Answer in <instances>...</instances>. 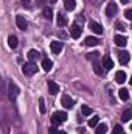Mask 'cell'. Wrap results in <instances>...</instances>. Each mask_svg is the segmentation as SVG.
<instances>
[{
    "instance_id": "d6986e66",
    "label": "cell",
    "mask_w": 132,
    "mask_h": 134,
    "mask_svg": "<svg viewBox=\"0 0 132 134\" xmlns=\"http://www.w3.org/2000/svg\"><path fill=\"white\" fill-rule=\"evenodd\" d=\"M64 5H65L67 11H73L75 6H76V2H75V0H64Z\"/></svg>"
},
{
    "instance_id": "836d02e7",
    "label": "cell",
    "mask_w": 132,
    "mask_h": 134,
    "mask_svg": "<svg viewBox=\"0 0 132 134\" xmlns=\"http://www.w3.org/2000/svg\"><path fill=\"white\" fill-rule=\"evenodd\" d=\"M48 134H59V133H58V130H56V126H51V128L48 130Z\"/></svg>"
},
{
    "instance_id": "8fae6325",
    "label": "cell",
    "mask_w": 132,
    "mask_h": 134,
    "mask_svg": "<svg viewBox=\"0 0 132 134\" xmlns=\"http://www.w3.org/2000/svg\"><path fill=\"white\" fill-rule=\"evenodd\" d=\"M16 24H17V27L20 30H27V27H28V24H27V20H25L23 16H17L16 17Z\"/></svg>"
},
{
    "instance_id": "7a4b0ae2",
    "label": "cell",
    "mask_w": 132,
    "mask_h": 134,
    "mask_svg": "<svg viewBox=\"0 0 132 134\" xmlns=\"http://www.w3.org/2000/svg\"><path fill=\"white\" fill-rule=\"evenodd\" d=\"M17 95H19V87L13 83V81H9L8 83V97H9V100H16L17 98Z\"/></svg>"
},
{
    "instance_id": "3957f363",
    "label": "cell",
    "mask_w": 132,
    "mask_h": 134,
    "mask_svg": "<svg viewBox=\"0 0 132 134\" xmlns=\"http://www.w3.org/2000/svg\"><path fill=\"white\" fill-rule=\"evenodd\" d=\"M22 72H23L25 75H34V73L37 72V66H36L34 63H28V64H23V67H22Z\"/></svg>"
},
{
    "instance_id": "f546056e",
    "label": "cell",
    "mask_w": 132,
    "mask_h": 134,
    "mask_svg": "<svg viewBox=\"0 0 132 134\" xmlns=\"http://www.w3.org/2000/svg\"><path fill=\"white\" fill-rule=\"evenodd\" d=\"M115 28H117L118 31H124V30H126V25H124L123 22H117V24H115Z\"/></svg>"
},
{
    "instance_id": "2e32d148",
    "label": "cell",
    "mask_w": 132,
    "mask_h": 134,
    "mask_svg": "<svg viewBox=\"0 0 132 134\" xmlns=\"http://www.w3.org/2000/svg\"><path fill=\"white\" fill-rule=\"evenodd\" d=\"M56 17H58V19H56L58 25H59V27H65V25H67V17H65V16H64L62 13H59Z\"/></svg>"
},
{
    "instance_id": "603a6c76",
    "label": "cell",
    "mask_w": 132,
    "mask_h": 134,
    "mask_svg": "<svg viewBox=\"0 0 132 134\" xmlns=\"http://www.w3.org/2000/svg\"><path fill=\"white\" fill-rule=\"evenodd\" d=\"M8 45L11 48H17V37L16 36H9L8 37Z\"/></svg>"
},
{
    "instance_id": "f35d334b",
    "label": "cell",
    "mask_w": 132,
    "mask_h": 134,
    "mask_svg": "<svg viewBox=\"0 0 132 134\" xmlns=\"http://www.w3.org/2000/svg\"><path fill=\"white\" fill-rule=\"evenodd\" d=\"M131 130H132V125H131Z\"/></svg>"
},
{
    "instance_id": "e0dca14e",
    "label": "cell",
    "mask_w": 132,
    "mask_h": 134,
    "mask_svg": "<svg viewBox=\"0 0 132 134\" xmlns=\"http://www.w3.org/2000/svg\"><path fill=\"white\" fill-rule=\"evenodd\" d=\"M118 97H120L123 101L129 100V91H128V89H124V87H123V89H120V91H118Z\"/></svg>"
},
{
    "instance_id": "277c9868",
    "label": "cell",
    "mask_w": 132,
    "mask_h": 134,
    "mask_svg": "<svg viewBox=\"0 0 132 134\" xmlns=\"http://www.w3.org/2000/svg\"><path fill=\"white\" fill-rule=\"evenodd\" d=\"M117 11H118V6L112 2V3H109L107 8H106V16H107V17H112V16L117 14Z\"/></svg>"
},
{
    "instance_id": "9c48e42d",
    "label": "cell",
    "mask_w": 132,
    "mask_h": 134,
    "mask_svg": "<svg viewBox=\"0 0 132 134\" xmlns=\"http://www.w3.org/2000/svg\"><path fill=\"white\" fill-rule=\"evenodd\" d=\"M113 41H115V44H117L118 47H126V44H128L126 36H121V34H117V36L113 37Z\"/></svg>"
},
{
    "instance_id": "1f68e13d",
    "label": "cell",
    "mask_w": 132,
    "mask_h": 134,
    "mask_svg": "<svg viewBox=\"0 0 132 134\" xmlns=\"http://www.w3.org/2000/svg\"><path fill=\"white\" fill-rule=\"evenodd\" d=\"M22 6L27 8V9H30V8H31V2H30V0H22Z\"/></svg>"
},
{
    "instance_id": "30bf717a",
    "label": "cell",
    "mask_w": 132,
    "mask_h": 134,
    "mask_svg": "<svg viewBox=\"0 0 132 134\" xmlns=\"http://www.w3.org/2000/svg\"><path fill=\"white\" fill-rule=\"evenodd\" d=\"M50 48H51V52H53L55 55H58V53L62 50V42H59V41H53V42L50 44Z\"/></svg>"
},
{
    "instance_id": "7c38bea8",
    "label": "cell",
    "mask_w": 132,
    "mask_h": 134,
    "mask_svg": "<svg viewBox=\"0 0 132 134\" xmlns=\"http://www.w3.org/2000/svg\"><path fill=\"white\" fill-rule=\"evenodd\" d=\"M84 44H86L87 47H95V45H98L99 44V39L98 37H93V36H89V37H86Z\"/></svg>"
},
{
    "instance_id": "cb8c5ba5",
    "label": "cell",
    "mask_w": 132,
    "mask_h": 134,
    "mask_svg": "<svg viewBox=\"0 0 132 134\" xmlns=\"http://www.w3.org/2000/svg\"><path fill=\"white\" fill-rule=\"evenodd\" d=\"M39 55H40V53H39L37 50H30V52H28V59L33 63L34 59H37V58H39Z\"/></svg>"
},
{
    "instance_id": "44dd1931",
    "label": "cell",
    "mask_w": 132,
    "mask_h": 134,
    "mask_svg": "<svg viewBox=\"0 0 132 134\" xmlns=\"http://www.w3.org/2000/svg\"><path fill=\"white\" fill-rule=\"evenodd\" d=\"M95 133L97 134H106L107 133V125H106V123H99L98 126H97V130H95Z\"/></svg>"
},
{
    "instance_id": "f1b7e54d",
    "label": "cell",
    "mask_w": 132,
    "mask_h": 134,
    "mask_svg": "<svg viewBox=\"0 0 132 134\" xmlns=\"http://www.w3.org/2000/svg\"><path fill=\"white\" fill-rule=\"evenodd\" d=\"M39 111H40V114H45V101L42 97L39 98Z\"/></svg>"
},
{
    "instance_id": "8d00e7d4",
    "label": "cell",
    "mask_w": 132,
    "mask_h": 134,
    "mask_svg": "<svg viewBox=\"0 0 132 134\" xmlns=\"http://www.w3.org/2000/svg\"><path fill=\"white\" fill-rule=\"evenodd\" d=\"M131 84H132V76H131Z\"/></svg>"
},
{
    "instance_id": "5b68a950",
    "label": "cell",
    "mask_w": 132,
    "mask_h": 134,
    "mask_svg": "<svg viewBox=\"0 0 132 134\" xmlns=\"http://www.w3.org/2000/svg\"><path fill=\"white\" fill-rule=\"evenodd\" d=\"M82 33V30H81V25H78V24H73L71 25V30H70V36L71 37H75V39H78L79 36Z\"/></svg>"
},
{
    "instance_id": "8992f818",
    "label": "cell",
    "mask_w": 132,
    "mask_h": 134,
    "mask_svg": "<svg viewBox=\"0 0 132 134\" xmlns=\"http://www.w3.org/2000/svg\"><path fill=\"white\" fill-rule=\"evenodd\" d=\"M126 80H128V75H126L124 70H118V72L115 73V81H117L118 84H123Z\"/></svg>"
},
{
    "instance_id": "e575fe53",
    "label": "cell",
    "mask_w": 132,
    "mask_h": 134,
    "mask_svg": "<svg viewBox=\"0 0 132 134\" xmlns=\"http://www.w3.org/2000/svg\"><path fill=\"white\" fill-rule=\"evenodd\" d=\"M128 2H129V0H121V3H128Z\"/></svg>"
},
{
    "instance_id": "74e56055",
    "label": "cell",
    "mask_w": 132,
    "mask_h": 134,
    "mask_svg": "<svg viewBox=\"0 0 132 134\" xmlns=\"http://www.w3.org/2000/svg\"><path fill=\"white\" fill-rule=\"evenodd\" d=\"M59 134H67V133H59Z\"/></svg>"
},
{
    "instance_id": "d4e9b609",
    "label": "cell",
    "mask_w": 132,
    "mask_h": 134,
    "mask_svg": "<svg viewBox=\"0 0 132 134\" xmlns=\"http://www.w3.org/2000/svg\"><path fill=\"white\" fill-rule=\"evenodd\" d=\"M103 66H99V63H98V59L97 61H93V72L97 73V75H103V69H101Z\"/></svg>"
},
{
    "instance_id": "5bb4252c",
    "label": "cell",
    "mask_w": 132,
    "mask_h": 134,
    "mask_svg": "<svg viewBox=\"0 0 132 134\" xmlns=\"http://www.w3.org/2000/svg\"><path fill=\"white\" fill-rule=\"evenodd\" d=\"M118 59H120L121 64H128L129 59H131V56H129L128 52H120V53H118Z\"/></svg>"
},
{
    "instance_id": "d590c367",
    "label": "cell",
    "mask_w": 132,
    "mask_h": 134,
    "mask_svg": "<svg viewBox=\"0 0 132 134\" xmlns=\"http://www.w3.org/2000/svg\"><path fill=\"white\" fill-rule=\"evenodd\" d=\"M50 2H51V3H55V2H58V0H50Z\"/></svg>"
},
{
    "instance_id": "7402d4cb",
    "label": "cell",
    "mask_w": 132,
    "mask_h": 134,
    "mask_svg": "<svg viewBox=\"0 0 132 134\" xmlns=\"http://www.w3.org/2000/svg\"><path fill=\"white\" fill-rule=\"evenodd\" d=\"M51 67H53V63H51L50 59H44V61H42V69H44L45 72H50Z\"/></svg>"
},
{
    "instance_id": "ac0fdd59",
    "label": "cell",
    "mask_w": 132,
    "mask_h": 134,
    "mask_svg": "<svg viewBox=\"0 0 132 134\" xmlns=\"http://www.w3.org/2000/svg\"><path fill=\"white\" fill-rule=\"evenodd\" d=\"M44 17H45L47 20H51V19H53V11H51L50 6H45V8H44Z\"/></svg>"
},
{
    "instance_id": "ffe728a7",
    "label": "cell",
    "mask_w": 132,
    "mask_h": 134,
    "mask_svg": "<svg viewBox=\"0 0 132 134\" xmlns=\"http://www.w3.org/2000/svg\"><path fill=\"white\" fill-rule=\"evenodd\" d=\"M131 119H132V111L131 109H126L123 112V115H121V122H129Z\"/></svg>"
},
{
    "instance_id": "52a82bcc",
    "label": "cell",
    "mask_w": 132,
    "mask_h": 134,
    "mask_svg": "<svg viewBox=\"0 0 132 134\" xmlns=\"http://www.w3.org/2000/svg\"><path fill=\"white\" fill-rule=\"evenodd\" d=\"M90 30H92L95 34H99V36H101L103 31H104V30H103V27H101V24L95 22V20H92V22H90Z\"/></svg>"
},
{
    "instance_id": "4fadbf2b",
    "label": "cell",
    "mask_w": 132,
    "mask_h": 134,
    "mask_svg": "<svg viewBox=\"0 0 132 134\" xmlns=\"http://www.w3.org/2000/svg\"><path fill=\"white\" fill-rule=\"evenodd\" d=\"M103 67H104L106 70H110V69L113 67V61H112V58H110V56H107V55H106V56L103 58Z\"/></svg>"
},
{
    "instance_id": "d6a6232c",
    "label": "cell",
    "mask_w": 132,
    "mask_h": 134,
    "mask_svg": "<svg viewBox=\"0 0 132 134\" xmlns=\"http://www.w3.org/2000/svg\"><path fill=\"white\" fill-rule=\"evenodd\" d=\"M124 17L129 19V20H132V9H126V11H124Z\"/></svg>"
},
{
    "instance_id": "4316f807",
    "label": "cell",
    "mask_w": 132,
    "mask_h": 134,
    "mask_svg": "<svg viewBox=\"0 0 132 134\" xmlns=\"http://www.w3.org/2000/svg\"><path fill=\"white\" fill-rule=\"evenodd\" d=\"M98 122H99V117H92V119L89 120V126H90V128H97V126H98Z\"/></svg>"
},
{
    "instance_id": "ab89813d",
    "label": "cell",
    "mask_w": 132,
    "mask_h": 134,
    "mask_svg": "<svg viewBox=\"0 0 132 134\" xmlns=\"http://www.w3.org/2000/svg\"><path fill=\"white\" fill-rule=\"evenodd\" d=\"M123 134H124V133H123Z\"/></svg>"
},
{
    "instance_id": "6da1fadb",
    "label": "cell",
    "mask_w": 132,
    "mask_h": 134,
    "mask_svg": "<svg viewBox=\"0 0 132 134\" xmlns=\"http://www.w3.org/2000/svg\"><path fill=\"white\" fill-rule=\"evenodd\" d=\"M67 112H62V111H58V112H55L53 115H51V125L53 126H56V125H61L62 122H65L67 120Z\"/></svg>"
},
{
    "instance_id": "484cf974",
    "label": "cell",
    "mask_w": 132,
    "mask_h": 134,
    "mask_svg": "<svg viewBox=\"0 0 132 134\" xmlns=\"http://www.w3.org/2000/svg\"><path fill=\"white\" fill-rule=\"evenodd\" d=\"M81 112H82L84 115H90V114H92V108L87 106V104H82V106H81Z\"/></svg>"
},
{
    "instance_id": "4dcf8cb0",
    "label": "cell",
    "mask_w": 132,
    "mask_h": 134,
    "mask_svg": "<svg viewBox=\"0 0 132 134\" xmlns=\"http://www.w3.org/2000/svg\"><path fill=\"white\" fill-rule=\"evenodd\" d=\"M113 134H123V126L121 125H117L113 128Z\"/></svg>"
},
{
    "instance_id": "ba28073f",
    "label": "cell",
    "mask_w": 132,
    "mask_h": 134,
    "mask_svg": "<svg viewBox=\"0 0 132 134\" xmlns=\"http://www.w3.org/2000/svg\"><path fill=\"white\" fill-rule=\"evenodd\" d=\"M61 103H62V106L65 108V109H71L73 108V100L68 97V95H62V98H61Z\"/></svg>"
},
{
    "instance_id": "83f0119b",
    "label": "cell",
    "mask_w": 132,
    "mask_h": 134,
    "mask_svg": "<svg viewBox=\"0 0 132 134\" xmlns=\"http://www.w3.org/2000/svg\"><path fill=\"white\" fill-rule=\"evenodd\" d=\"M98 58H99L98 52H92V53H89V55H87V59H89V61H97Z\"/></svg>"
},
{
    "instance_id": "9a60e30c",
    "label": "cell",
    "mask_w": 132,
    "mask_h": 134,
    "mask_svg": "<svg viewBox=\"0 0 132 134\" xmlns=\"http://www.w3.org/2000/svg\"><path fill=\"white\" fill-rule=\"evenodd\" d=\"M48 91H50L51 95H56V94L59 92V86H58L55 81H48Z\"/></svg>"
}]
</instances>
